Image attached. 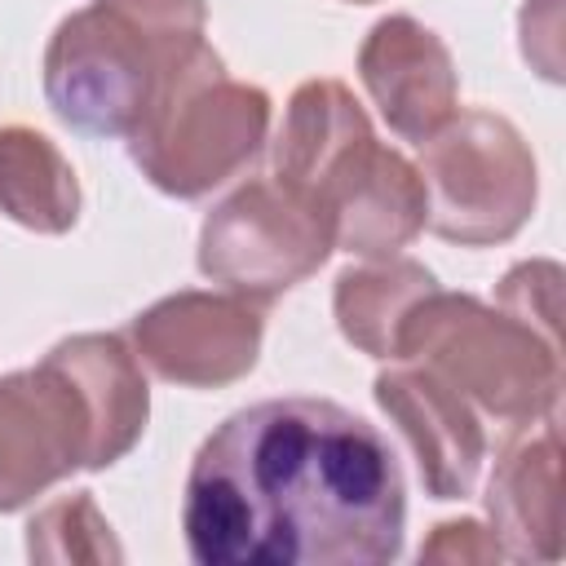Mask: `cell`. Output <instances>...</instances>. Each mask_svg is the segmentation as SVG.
I'll use <instances>...</instances> for the list:
<instances>
[{"mask_svg": "<svg viewBox=\"0 0 566 566\" xmlns=\"http://www.w3.org/2000/svg\"><path fill=\"white\" fill-rule=\"evenodd\" d=\"M402 522L389 442L327 398L226 416L186 473L181 531L203 566H380L398 557Z\"/></svg>", "mask_w": 566, "mask_h": 566, "instance_id": "cell-1", "label": "cell"}, {"mask_svg": "<svg viewBox=\"0 0 566 566\" xmlns=\"http://www.w3.org/2000/svg\"><path fill=\"white\" fill-rule=\"evenodd\" d=\"M137 354L106 332L57 340L35 367L0 376V513L75 469H106L146 429Z\"/></svg>", "mask_w": 566, "mask_h": 566, "instance_id": "cell-2", "label": "cell"}, {"mask_svg": "<svg viewBox=\"0 0 566 566\" xmlns=\"http://www.w3.org/2000/svg\"><path fill=\"white\" fill-rule=\"evenodd\" d=\"M274 177L305 195L332 226V248L380 261L424 230V181L376 142L367 111L340 80H305L274 142Z\"/></svg>", "mask_w": 566, "mask_h": 566, "instance_id": "cell-3", "label": "cell"}, {"mask_svg": "<svg viewBox=\"0 0 566 566\" xmlns=\"http://www.w3.org/2000/svg\"><path fill=\"white\" fill-rule=\"evenodd\" d=\"M203 18V0H93L44 49L49 106L80 133L128 137L208 49Z\"/></svg>", "mask_w": 566, "mask_h": 566, "instance_id": "cell-4", "label": "cell"}, {"mask_svg": "<svg viewBox=\"0 0 566 566\" xmlns=\"http://www.w3.org/2000/svg\"><path fill=\"white\" fill-rule=\"evenodd\" d=\"M394 354L447 380L473 411L504 429L553 416L562 394V345L478 296L424 292L398 323Z\"/></svg>", "mask_w": 566, "mask_h": 566, "instance_id": "cell-5", "label": "cell"}, {"mask_svg": "<svg viewBox=\"0 0 566 566\" xmlns=\"http://www.w3.org/2000/svg\"><path fill=\"white\" fill-rule=\"evenodd\" d=\"M270 133V97L226 75L221 57L203 49L164 102L128 133L133 164L177 199H199L234 177Z\"/></svg>", "mask_w": 566, "mask_h": 566, "instance_id": "cell-6", "label": "cell"}, {"mask_svg": "<svg viewBox=\"0 0 566 566\" xmlns=\"http://www.w3.org/2000/svg\"><path fill=\"white\" fill-rule=\"evenodd\" d=\"M424 146V221L433 234L486 248L513 239L535 208V159L522 133L491 111L451 115Z\"/></svg>", "mask_w": 566, "mask_h": 566, "instance_id": "cell-7", "label": "cell"}, {"mask_svg": "<svg viewBox=\"0 0 566 566\" xmlns=\"http://www.w3.org/2000/svg\"><path fill=\"white\" fill-rule=\"evenodd\" d=\"M327 217L279 177L239 186L208 212L199 230V270L212 283H226L230 292L261 305L310 279L327 261Z\"/></svg>", "mask_w": 566, "mask_h": 566, "instance_id": "cell-8", "label": "cell"}, {"mask_svg": "<svg viewBox=\"0 0 566 566\" xmlns=\"http://www.w3.org/2000/svg\"><path fill=\"white\" fill-rule=\"evenodd\" d=\"M261 332V301L239 292H177L133 318V354L172 385L217 389L252 371Z\"/></svg>", "mask_w": 566, "mask_h": 566, "instance_id": "cell-9", "label": "cell"}, {"mask_svg": "<svg viewBox=\"0 0 566 566\" xmlns=\"http://www.w3.org/2000/svg\"><path fill=\"white\" fill-rule=\"evenodd\" d=\"M376 402L411 442L429 495L464 500L486 455V433L469 398H460L447 380L411 363L376 376Z\"/></svg>", "mask_w": 566, "mask_h": 566, "instance_id": "cell-10", "label": "cell"}, {"mask_svg": "<svg viewBox=\"0 0 566 566\" xmlns=\"http://www.w3.org/2000/svg\"><path fill=\"white\" fill-rule=\"evenodd\" d=\"M358 75L385 124L407 142L433 137L455 115L451 53L429 27L407 13H389L367 31L358 49Z\"/></svg>", "mask_w": 566, "mask_h": 566, "instance_id": "cell-11", "label": "cell"}, {"mask_svg": "<svg viewBox=\"0 0 566 566\" xmlns=\"http://www.w3.org/2000/svg\"><path fill=\"white\" fill-rule=\"evenodd\" d=\"M539 424V433H526L495 460L486 486L491 535L500 553L522 562L562 557V442L553 416Z\"/></svg>", "mask_w": 566, "mask_h": 566, "instance_id": "cell-12", "label": "cell"}, {"mask_svg": "<svg viewBox=\"0 0 566 566\" xmlns=\"http://www.w3.org/2000/svg\"><path fill=\"white\" fill-rule=\"evenodd\" d=\"M0 212L35 234H62L80 217V181L66 155L27 124L0 128Z\"/></svg>", "mask_w": 566, "mask_h": 566, "instance_id": "cell-13", "label": "cell"}, {"mask_svg": "<svg viewBox=\"0 0 566 566\" xmlns=\"http://www.w3.org/2000/svg\"><path fill=\"white\" fill-rule=\"evenodd\" d=\"M433 274L407 256H380L336 279V323L349 345L371 358H394V336L407 310L433 292Z\"/></svg>", "mask_w": 566, "mask_h": 566, "instance_id": "cell-14", "label": "cell"}, {"mask_svg": "<svg viewBox=\"0 0 566 566\" xmlns=\"http://www.w3.org/2000/svg\"><path fill=\"white\" fill-rule=\"evenodd\" d=\"M27 553L35 562H119V544L88 500V491L66 495L31 517L27 526Z\"/></svg>", "mask_w": 566, "mask_h": 566, "instance_id": "cell-15", "label": "cell"}, {"mask_svg": "<svg viewBox=\"0 0 566 566\" xmlns=\"http://www.w3.org/2000/svg\"><path fill=\"white\" fill-rule=\"evenodd\" d=\"M500 305L557 340V314H562V270L553 261H522L500 283Z\"/></svg>", "mask_w": 566, "mask_h": 566, "instance_id": "cell-16", "label": "cell"}, {"mask_svg": "<svg viewBox=\"0 0 566 566\" xmlns=\"http://www.w3.org/2000/svg\"><path fill=\"white\" fill-rule=\"evenodd\" d=\"M562 4L557 0H531L522 9V53L539 66L544 80H562Z\"/></svg>", "mask_w": 566, "mask_h": 566, "instance_id": "cell-17", "label": "cell"}, {"mask_svg": "<svg viewBox=\"0 0 566 566\" xmlns=\"http://www.w3.org/2000/svg\"><path fill=\"white\" fill-rule=\"evenodd\" d=\"M495 557H500L495 535L469 517L433 526L429 544H420V562H495Z\"/></svg>", "mask_w": 566, "mask_h": 566, "instance_id": "cell-18", "label": "cell"}, {"mask_svg": "<svg viewBox=\"0 0 566 566\" xmlns=\"http://www.w3.org/2000/svg\"><path fill=\"white\" fill-rule=\"evenodd\" d=\"M358 4H363V0H358Z\"/></svg>", "mask_w": 566, "mask_h": 566, "instance_id": "cell-19", "label": "cell"}]
</instances>
